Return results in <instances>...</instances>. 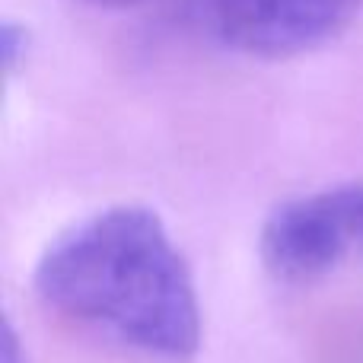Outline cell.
Masks as SVG:
<instances>
[{
    "label": "cell",
    "mask_w": 363,
    "mask_h": 363,
    "mask_svg": "<svg viewBox=\"0 0 363 363\" xmlns=\"http://www.w3.org/2000/svg\"><path fill=\"white\" fill-rule=\"evenodd\" d=\"M32 284L45 306L153 357L188 360L201 345L191 271L150 207H106L57 233Z\"/></svg>",
    "instance_id": "cell-1"
},
{
    "label": "cell",
    "mask_w": 363,
    "mask_h": 363,
    "mask_svg": "<svg viewBox=\"0 0 363 363\" xmlns=\"http://www.w3.org/2000/svg\"><path fill=\"white\" fill-rule=\"evenodd\" d=\"M363 0H204L207 29L252 57H296L335 42L357 23Z\"/></svg>",
    "instance_id": "cell-2"
},
{
    "label": "cell",
    "mask_w": 363,
    "mask_h": 363,
    "mask_svg": "<svg viewBox=\"0 0 363 363\" xmlns=\"http://www.w3.org/2000/svg\"><path fill=\"white\" fill-rule=\"evenodd\" d=\"M347 255L322 191L284 201L262 226V262L277 281L309 284Z\"/></svg>",
    "instance_id": "cell-3"
},
{
    "label": "cell",
    "mask_w": 363,
    "mask_h": 363,
    "mask_svg": "<svg viewBox=\"0 0 363 363\" xmlns=\"http://www.w3.org/2000/svg\"><path fill=\"white\" fill-rule=\"evenodd\" d=\"M325 198L335 213V223H338L347 252L363 249V185L325 188Z\"/></svg>",
    "instance_id": "cell-4"
},
{
    "label": "cell",
    "mask_w": 363,
    "mask_h": 363,
    "mask_svg": "<svg viewBox=\"0 0 363 363\" xmlns=\"http://www.w3.org/2000/svg\"><path fill=\"white\" fill-rule=\"evenodd\" d=\"M29 42H32L29 29L19 26L16 19H6L4 29H0V57H4L6 74H13V70L26 61V55H29Z\"/></svg>",
    "instance_id": "cell-5"
},
{
    "label": "cell",
    "mask_w": 363,
    "mask_h": 363,
    "mask_svg": "<svg viewBox=\"0 0 363 363\" xmlns=\"http://www.w3.org/2000/svg\"><path fill=\"white\" fill-rule=\"evenodd\" d=\"M0 363H29L26 360V351L19 347V338L13 332L10 319L4 322V335H0Z\"/></svg>",
    "instance_id": "cell-6"
},
{
    "label": "cell",
    "mask_w": 363,
    "mask_h": 363,
    "mask_svg": "<svg viewBox=\"0 0 363 363\" xmlns=\"http://www.w3.org/2000/svg\"><path fill=\"white\" fill-rule=\"evenodd\" d=\"M86 6H96V10H131V6H144L150 0H80Z\"/></svg>",
    "instance_id": "cell-7"
}]
</instances>
